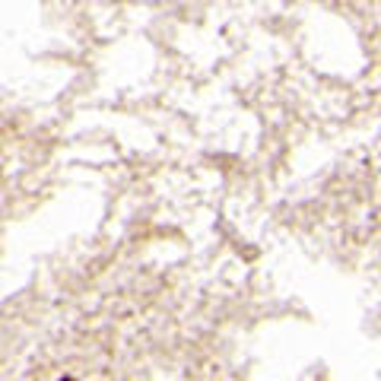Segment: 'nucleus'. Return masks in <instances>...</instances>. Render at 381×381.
Returning <instances> with one entry per match:
<instances>
[{
	"label": "nucleus",
	"instance_id": "obj_1",
	"mask_svg": "<svg viewBox=\"0 0 381 381\" xmlns=\"http://www.w3.org/2000/svg\"><path fill=\"white\" fill-rule=\"evenodd\" d=\"M64 381H73V378H64Z\"/></svg>",
	"mask_w": 381,
	"mask_h": 381
}]
</instances>
